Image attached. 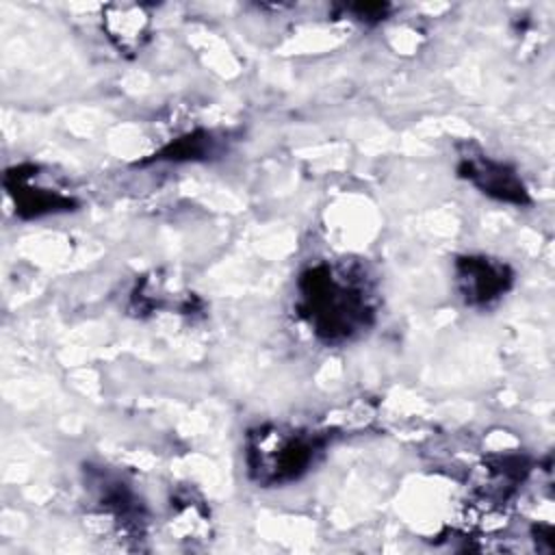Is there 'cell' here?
<instances>
[{
    "instance_id": "obj_2",
    "label": "cell",
    "mask_w": 555,
    "mask_h": 555,
    "mask_svg": "<svg viewBox=\"0 0 555 555\" xmlns=\"http://www.w3.org/2000/svg\"><path fill=\"white\" fill-rule=\"evenodd\" d=\"M325 447L327 434L323 431L284 425L256 427L245 444L249 477L262 488L286 486L304 477Z\"/></svg>"
},
{
    "instance_id": "obj_5",
    "label": "cell",
    "mask_w": 555,
    "mask_h": 555,
    "mask_svg": "<svg viewBox=\"0 0 555 555\" xmlns=\"http://www.w3.org/2000/svg\"><path fill=\"white\" fill-rule=\"evenodd\" d=\"M4 186L15 202V212L24 219L74 210L78 204L76 197L43 184L39 167L35 165H20L9 169L4 176Z\"/></svg>"
},
{
    "instance_id": "obj_3",
    "label": "cell",
    "mask_w": 555,
    "mask_h": 555,
    "mask_svg": "<svg viewBox=\"0 0 555 555\" xmlns=\"http://www.w3.org/2000/svg\"><path fill=\"white\" fill-rule=\"evenodd\" d=\"M457 173L460 178L468 180L477 191H481L483 195L496 202H505L514 206L531 204L529 191L522 178L516 173V169L509 167L507 163L490 158L488 154H483L473 145H466L460 152Z\"/></svg>"
},
{
    "instance_id": "obj_8",
    "label": "cell",
    "mask_w": 555,
    "mask_h": 555,
    "mask_svg": "<svg viewBox=\"0 0 555 555\" xmlns=\"http://www.w3.org/2000/svg\"><path fill=\"white\" fill-rule=\"evenodd\" d=\"M171 525L182 533V538H189V525L193 529V535L208 529V514L202 501H193L191 496L176 499V503H171Z\"/></svg>"
},
{
    "instance_id": "obj_7",
    "label": "cell",
    "mask_w": 555,
    "mask_h": 555,
    "mask_svg": "<svg viewBox=\"0 0 555 555\" xmlns=\"http://www.w3.org/2000/svg\"><path fill=\"white\" fill-rule=\"evenodd\" d=\"M215 152V139L210 132H193L189 137L176 139L173 143L165 145L158 154H154L156 160H195L206 158Z\"/></svg>"
},
{
    "instance_id": "obj_4",
    "label": "cell",
    "mask_w": 555,
    "mask_h": 555,
    "mask_svg": "<svg viewBox=\"0 0 555 555\" xmlns=\"http://www.w3.org/2000/svg\"><path fill=\"white\" fill-rule=\"evenodd\" d=\"M514 284V271L490 256L468 254L455 260V286L470 308H486L501 299Z\"/></svg>"
},
{
    "instance_id": "obj_1",
    "label": "cell",
    "mask_w": 555,
    "mask_h": 555,
    "mask_svg": "<svg viewBox=\"0 0 555 555\" xmlns=\"http://www.w3.org/2000/svg\"><path fill=\"white\" fill-rule=\"evenodd\" d=\"M295 308L325 345H345L375 321V297L366 271L347 262H314L297 280Z\"/></svg>"
},
{
    "instance_id": "obj_6",
    "label": "cell",
    "mask_w": 555,
    "mask_h": 555,
    "mask_svg": "<svg viewBox=\"0 0 555 555\" xmlns=\"http://www.w3.org/2000/svg\"><path fill=\"white\" fill-rule=\"evenodd\" d=\"M102 26L119 52L134 54L147 39L150 15L141 4H108L102 11Z\"/></svg>"
},
{
    "instance_id": "obj_9",
    "label": "cell",
    "mask_w": 555,
    "mask_h": 555,
    "mask_svg": "<svg viewBox=\"0 0 555 555\" xmlns=\"http://www.w3.org/2000/svg\"><path fill=\"white\" fill-rule=\"evenodd\" d=\"M340 15H349L351 20H358L362 24H377L382 20H386L390 4H382V2H369V4H340L338 7Z\"/></svg>"
}]
</instances>
